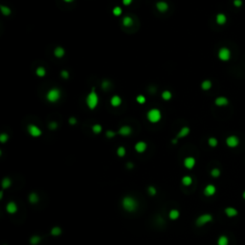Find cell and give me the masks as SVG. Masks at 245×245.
<instances>
[{"label": "cell", "instance_id": "7bdbcfd3", "mask_svg": "<svg viewBox=\"0 0 245 245\" xmlns=\"http://www.w3.org/2000/svg\"><path fill=\"white\" fill-rule=\"evenodd\" d=\"M58 123L57 122H51L50 124H49V128L51 129V130H55V129H57L58 128Z\"/></svg>", "mask_w": 245, "mask_h": 245}, {"label": "cell", "instance_id": "e575fe53", "mask_svg": "<svg viewBox=\"0 0 245 245\" xmlns=\"http://www.w3.org/2000/svg\"><path fill=\"white\" fill-rule=\"evenodd\" d=\"M217 144H218V141H217L216 138L215 137H211L208 139V145L211 147H216L217 146Z\"/></svg>", "mask_w": 245, "mask_h": 245}, {"label": "cell", "instance_id": "f1b7e54d", "mask_svg": "<svg viewBox=\"0 0 245 245\" xmlns=\"http://www.w3.org/2000/svg\"><path fill=\"white\" fill-rule=\"evenodd\" d=\"M0 12L3 15H6L8 16L12 13V10L9 8L8 6H4V5H1L0 6Z\"/></svg>", "mask_w": 245, "mask_h": 245}, {"label": "cell", "instance_id": "8d00e7d4", "mask_svg": "<svg viewBox=\"0 0 245 245\" xmlns=\"http://www.w3.org/2000/svg\"><path fill=\"white\" fill-rule=\"evenodd\" d=\"M122 13H123L122 8H121V7H119V6L114 7V8H113V10H112V13H113V15H114L115 16H120L121 15H122Z\"/></svg>", "mask_w": 245, "mask_h": 245}, {"label": "cell", "instance_id": "f35d334b", "mask_svg": "<svg viewBox=\"0 0 245 245\" xmlns=\"http://www.w3.org/2000/svg\"><path fill=\"white\" fill-rule=\"evenodd\" d=\"M136 102L139 103V105H144V103L147 102V98L145 97L144 95H138L136 97Z\"/></svg>", "mask_w": 245, "mask_h": 245}, {"label": "cell", "instance_id": "d6a6232c", "mask_svg": "<svg viewBox=\"0 0 245 245\" xmlns=\"http://www.w3.org/2000/svg\"><path fill=\"white\" fill-rule=\"evenodd\" d=\"M162 99L164 100V101H170V100L172 98V94L171 91L168 90H165L162 92V95H161Z\"/></svg>", "mask_w": 245, "mask_h": 245}, {"label": "cell", "instance_id": "30bf717a", "mask_svg": "<svg viewBox=\"0 0 245 245\" xmlns=\"http://www.w3.org/2000/svg\"><path fill=\"white\" fill-rule=\"evenodd\" d=\"M147 145L144 141H139L134 146V150H135L137 153H144L147 150Z\"/></svg>", "mask_w": 245, "mask_h": 245}, {"label": "cell", "instance_id": "ac0fdd59", "mask_svg": "<svg viewBox=\"0 0 245 245\" xmlns=\"http://www.w3.org/2000/svg\"><path fill=\"white\" fill-rule=\"evenodd\" d=\"M121 103H122V98L118 95L113 96V97L110 99V105H111V106H113V107H118V106L121 105Z\"/></svg>", "mask_w": 245, "mask_h": 245}, {"label": "cell", "instance_id": "4316f807", "mask_svg": "<svg viewBox=\"0 0 245 245\" xmlns=\"http://www.w3.org/2000/svg\"><path fill=\"white\" fill-rule=\"evenodd\" d=\"M212 81H210V80H205V81H202V84H201V88H202V90H204V91H208L210 90V89L212 88Z\"/></svg>", "mask_w": 245, "mask_h": 245}, {"label": "cell", "instance_id": "b9f144b4", "mask_svg": "<svg viewBox=\"0 0 245 245\" xmlns=\"http://www.w3.org/2000/svg\"><path fill=\"white\" fill-rule=\"evenodd\" d=\"M60 77L64 79V80H67V79H69V72L66 71V70H61L60 71Z\"/></svg>", "mask_w": 245, "mask_h": 245}, {"label": "cell", "instance_id": "603a6c76", "mask_svg": "<svg viewBox=\"0 0 245 245\" xmlns=\"http://www.w3.org/2000/svg\"><path fill=\"white\" fill-rule=\"evenodd\" d=\"M122 23H123V25L125 26V27H131L133 25V19H132V17L129 16V15H126L125 17L123 18L122 20Z\"/></svg>", "mask_w": 245, "mask_h": 245}, {"label": "cell", "instance_id": "277c9868", "mask_svg": "<svg viewBox=\"0 0 245 245\" xmlns=\"http://www.w3.org/2000/svg\"><path fill=\"white\" fill-rule=\"evenodd\" d=\"M46 99L49 102L55 103L60 99V91L58 88H52L46 94Z\"/></svg>", "mask_w": 245, "mask_h": 245}, {"label": "cell", "instance_id": "7a4b0ae2", "mask_svg": "<svg viewBox=\"0 0 245 245\" xmlns=\"http://www.w3.org/2000/svg\"><path fill=\"white\" fill-rule=\"evenodd\" d=\"M85 102H86V105H87V107L90 110H94L98 106L99 96L97 94V92H96V88L95 87H93L91 89V91L88 93V95L86 96Z\"/></svg>", "mask_w": 245, "mask_h": 245}, {"label": "cell", "instance_id": "9c48e42d", "mask_svg": "<svg viewBox=\"0 0 245 245\" xmlns=\"http://www.w3.org/2000/svg\"><path fill=\"white\" fill-rule=\"evenodd\" d=\"M195 163H196L195 159L192 156L186 157L184 159V161H183V165H184V167L186 168H188V170H192V168H194Z\"/></svg>", "mask_w": 245, "mask_h": 245}, {"label": "cell", "instance_id": "5bb4252c", "mask_svg": "<svg viewBox=\"0 0 245 245\" xmlns=\"http://www.w3.org/2000/svg\"><path fill=\"white\" fill-rule=\"evenodd\" d=\"M190 132H191V129H190L189 126H183L182 128L179 130V132L177 133L176 138L177 139H182V138H185L187 137Z\"/></svg>", "mask_w": 245, "mask_h": 245}, {"label": "cell", "instance_id": "9a60e30c", "mask_svg": "<svg viewBox=\"0 0 245 245\" xmlns=\"http://www.w3.org/2000/svg\"><path fill=\"white\" fill-rule=\"evenodd\" d=\"M224 213H225V215L228 217H230V218H232V217H234L239 215L237 210L236 208H233V207H227V208L224 210Z\"/></svg>", "mask_w": 245, "mask_h": 245}, {"label": "cell", "instance_id": "44dd1931", "mask_svg": "<svg viewBox=\"0 0 245 245\" xmlns=\"http://www.w3.org/2000/svg\"><path fill=\"white\" fill-rule=\"evenodd\" d=\"M179 216H180V212L176 209H172L168 212V217L171 220H176L179 218Z\"/></svg>", "mask_w": 245, "mask_h": 245}, {"label": "cell", "instance_id": "d590c367", "mask_svg": "<svg viewBox=\"0 0 245 245\" xmlns=\"http://www.w3.org/2000/svg\"><path fill=\"white\" fill-rule=\"evenodd\" d=\"M220 170L219 168H213V170L211 171V176L213 177V178H218L220 176Z\"/></svg>", "mask_w": 245, "mask_h": 245}, {"label": "cell", "instance_id": "e0dca14e", "mask_svg": "<svg viewBox=\"0 0 245 245\" xmlns=\"http://www.w3.org/2000/svg\"><path fill=\"white\" fill-rule=\"evenodd\" d=\"M228 103H229L228 99L225 97H217L215 100V105L216 106H226L228 105Z\"/></svg>", "mask_w": 245, "mask_h": 245}, {"label": "cell", "instance_id": "2e32d148", "mask_svg": "<svg viewBox=\"0 0 245 245\" xmlns=\"http://www.w3.org/2000/svg\"><path fill=\"white\" fill-rule=\"evenodd\" d=\"M156 9L160 13H166L168 10V4L165 1H158L156 3Z\"/></svg>", "mask_w": 245, "mask_h": 245}, {"label": "cell", "instance_id": "ba28073f", "mask_svg": "<svg viewBox=\"0 0 245 245\" xmlns=\"http://www.w3.org/2000/svg\"><path fill=\"white\" fill-rule=\"evenodd\" d=\"M239 144V140L236 135H231L229 137H227L226 139V145L229 147H237Z\"/></svg>", "mask_w": 245, "mask_h": 245}, {"label": "cell", "instance_id": "d6986e66", "mask_svg": "<svg viewBox=\"0 0 245 245\" xmlns=\"http://www.w3.org/2000/svg\"><path fill=\"white\" fill-rule=\"evenodd\" d=\"M64 55H65V50H64L63 47L58 46V47L55 48V50H54V56L56 57V58H61L64 57Z\"/></svg>", "mask_w": 245, "mask_h": 245}, {"label": "cell", "instance_id": "7402d4cb", "mask_svg": "<svg viewBox=\"0 0 245 245\" xmlns=\"http://www.w3.org/2000/svg\"><path fill=\"white\" fill-rule=\"evenodd\" d=\"M28 200L31 204H37L39 201V196L37 195V192H31L28 196Z\"/></svg>", "mask_w": 245, "mask_h": 245}, {"label": "cell", "instance_id": "7c38bea8", "mask_svg": "<svg viewBox=\"0 0 245 245\" xmlns=\"http://www.w3.org/2000/svg\"><path fill=\"white\" fill-rule=\"evenodd\" d=\"M118 133L120 134L121 136H124V137H127L131 135V133H132V128L129 126H121L119 130H118Z\"/></svg>", "mask_w": 245, "mask_h": 245}, {"label": "cell", "instance_id": "52a82bcc", "mask_svg": "<svg viewBox=\"0 0 245 245\" xmlns=\"http://www.w3.org/2000/svg\"><path fill=\"white\" fill-rule=\"evenodd\" d=\"M217 56H218V58H219L220 60L227 61V60H229L230 58H231V51L228 49V48L222 47V48H220V49H219Z\"/></svg>", "mask_w": 245, "mask_h": 245}, {"label": "cell", "instance_id": "3957f363", "mask_svg": "<svg viewBox=\"0 0 245 245\" xmlns=\"http://www.w3.org/2000/svg\"><path fill=\"white\" fill-rule=\"evenodd\" d=\"M147 119L151 124H157L162 119V113L158 108H151L147 113Z\"/></svg>", "mask_w": 245, "mask_h": 245}, {"label": "cell", "instance_id": "f546056e", "mask_svg": "<svg viewBox=\"0 0 245 245\" xmlns=\"http://www.w3.org/2000/svg\"><path fill=\"white\" fill-rule=\"evenodd\" d=\"M229 239L226 236H220L217 239V245H228Z\"/></svg>", "mask_w": 245, "mask_h": 245}, {"label": "cell", "instance_id": "cb8c5ba5", "mask_svg": "<svg viewBox=\"0 0 245 245\" xmlns=\"http://www.w3.org/2000/svg\"><path fill=\"white\" fill-rule=\"evenodd\" d=\"M181 183L183 186H185V187H190V186L192 184V178L190 176V175H185V176L182 177Z\"/></svg>", "mask_w": 245, "mask_h": 245}, {"label": "cell", "instance_id": "ee69618b", "mask_svg": "<svg viewBox=\"0 0 245 245\" xmlns=\"http://www.w3.org/2000/svg\"><path fill=\"white\" fill-rule=\"evenodd\" d=\"M109 86H110V82L108 81H103L102 82V89H105H105H108Z\"/></svg>", "mask_w": 245, "mask_h": 245}, {"label": "cell", "instance_id": "4dcf8cb0", "mask_svg": "<svg viewBox=\"0 0 245 245\" xmlns=\"http://www.w3.org/2000/svg\"><path fill=\"white\" fill-rule=\"evenodd\" d=\"M36 75L39 78H43L46 76V70L44 67H37L36 69Z\"/></svg>", "mask_w": 245, "mask_h": 245}, {"label": "cell", "instance_id": "484cf974", "mask_svg": "<svg viewBox=\"0 0 245 245\" xmlns=\"http://www.w3.org/2000/svg\"><path fill=\"white\" fill-rule=\"evenodd\" d=\"M12 180L10 177H4L2 179V182H1V186L3 189H9L10 187L12 186Z\"/></svg>", "mask_w": 245, "mask_h": 245}, {"label": "cell", "instance_id": "8fae6325", "mask_svg": "<svg viewBox=\"0 0 245 245\" xmlns=\"http://www.w3.org/2000/svg\"><path fill=\"white\" fill-rule=\"evenodd\" d=\"M216 186L212 185V184L207 185L204 188V191H203V194H204V195H206V196H213L216 194Z\"/></svg>", "mask_w": 245, "mask_h": 245}, {"label": "cell", "instance_id": "60d3db41", "mask_svg": "<svg viewBox=\"0 0 245 245\" xmlns=\"http://www.w3.org/2000/svg\"><path fill=\"white\" fill-rule=\"evenodd\" d=\"M116 135V133H115V131H113V130H107L106 131V133H105V136L106 138H108V139H112V138H114Z\"/></svg>", "mask_w": 245, "mask_h": 245}, {"label": "cell", "instance_id": "7dc6e473", "mask_svg": "<svg viewBox=\"0 0 245 245\" xmlns=\"http://www.w3.org/2000/svg\"><path fill=\"white\" fill-rule=\"evenodd\" d=\"M123 1V4L125 6H129L131 3H132L133 0H122Z\"/></svg>", "mask_w": 245, "mask_h": 245}, {"label": "cell", "instance_id": "816d5d0a", "mask_svg": "<svg viewBox=\"0 0 245 245\" xmlns=\"http://www.w3.org/2000/svg\"><path fill=\"white\" fill-rule=\"evenodd\" d=\"M3 192H4L3 191L0 192V199H2V198H3Z\"/></svg>", "mask_w": 245, "mask_h": 245}, {"label": "cell", "instance_id": "681fc988", "mask_svg": "<svg viewBox=\"0 0 245 245\" xmlns=\"http://www.w3.org/2000/svg\"><path fill=\"white\" fill-rule=\"evenodd\" d=\"M177 138H175V139H173L172 140V144H177Z\"/></svg>", "mask_w": 245, "mask_h": 245}, {"label": "cell", "instance_id": "f5cc1de1", "mask_svg": "<svg viewBox=\"0 0 245 245\" xmlns=\"http://www.w3.org/2000/svg\"><path fill=\"white\" fill-rule=\"evenodd\" d=\"M242 197H243V198L245 199V191L243 192V194H242Z\"/></svg>", "mask_w": 245, "mask_h": 245}, {"label": "cell", "instance_id": "c3c4849f", "mask_svg": "<svg viewBox=\"0 0 245 245\" xmlns=\"http://www.w3.org/2000/svg\"><path fill=\"white\" fill-rule=\"evenodd\" d=\"M126 168H128V170H132V168H134L133 163H131V162H128V163L126 164Z\"/></svg>", "mask_w": 245, "mask_h": 245}, {"label": "cell", "instance_id": "bcb514c9", "mask_svg": "<svg viewBox=\"0 0 245 245\" xmlns=\"http://www.w3.org/2000/svg\"><path fill=\"white\" fill-rule=\"evenodd\" d=\"M234 6L239 8V7L242 6V0H234Z\"/></svg>", "mask_w": 245, "mask_h": 245}, {"label": "cell", "instance_id": "f907efd6", "mask_svg": "<svg viewBox=\"0 0 245 245\" xmlns=\"http://www.w3.org/2000/svg\"><path fill=\"white\" fill-rule=\"evenodd\" d=\"M64 2H66V3H71V2H73L74 0H63Z\"/></svg>", "mask_w": 245, "mask_h": 245}, {"label": "cell", "instance_id": "5b68a950", "mask_svg": "<svg viewBox=\"0 0 245 245\" xmlns=\"http://www.w3.org/2000/svg\"><path fill=\"white\" fill-rule=\"evenodd\" d=\"M213 221V216L211 213H203L199 216L195 220V225L197 227H202Z\"/></svg>", "mask_w": 245, "mask_h": 245}, {"label": "cell", "instance_id": "ab89813d", "mask_svg": "<svg viewBox=\"0 0 245 245\" xmlns=\"http://www.w3.org/2000/svg\"><path fill=\"white\" fill-rule=\"evenodd\" d=\"M8 140H9V135L7 133L0 134V142L2 144H5L6 142H8Z\"/></svg>", "mask_w": 245, "mask_h": 245}, {"label": "cell", "instance_id": "f6af8a7d", "mask_svg": "<svg viewBox=\"0 0 245 245\" xmlns=\"http://www.w3.org/2000/svg\"><path fill=\"white\" fill-rule=\"evenodd\" d=\"M68 123L70 124L71 126H74V125H76V124L78 123V121H77V119H76V118H74V117H71V118H69Z\"/></svg>", "mask_w": 245, "mask_h": 245}, {"label": "cell", "instance_id": "836d02e7", "mask_svg": "<svg viewBox=\"0 0 245 245\" xmlns=\"http://www.w3.org/2000/svg\"><path fill=\"white\" fill-rule=\"evenodd\" d=\"M116 153H117V155H118L119 157H125L126 154V147H122V146L119 147L118 148H117Z\"/></svg>", "mask_w": 245, "mask_h": 245}, {"label": "cell", "instance_id": "74e56055", "mask_svg": "<svg viewBox=\"0 0 245 245\" xmlns=\"http://www.w3.org/2000/svg\"><path fill=\"white\" fill-rule=\"evenodd\" d=\"M147 192H148V194H150V195L154 196V195H156V194H157V190H156V188L154 187V186H148V187H147Z\"/></svg>", "mask_w": 245, "mask_h": 245}, {"label": "cell", "instance_id": "4fadbf2b", "mask_svg": "<svg viewBox=\"0 0 245 245\" xmlns=\"http://www.w3.org/2000/svg\"><path fill=\"white\" fill-rule=\"evenodd\" d=\"M17 210H18L17 204L13 201H10L8 204L6 205V211L8 213H10V215H13V213H15L17 212Z\"/></svg>", "mask_w": 245, "mask_h": 245}, {"label": "cell", "instance_id": "83f0119b", "mask_svg": "<svg viewBox=\"0 0 245 245\" xmlns=\"http://www.w3.org/2000/svg\"><path fill=\"white\" fill-rule=\"evenodd\" d=\"M51 236H53V237H58V236H60L61 233H62V230H61L60 227H58V226H55L53 227V228L51 229Z\"/></svg>", "mask_w": 245, "mask_h": 245}, {"label": "cell", "instance_id": "d4e9b609", "mask_svg": "<svg viewBox=\"0 0 245 245\" xmlns=\"http://www.w3.org/2000/svg\"><path fill=\"white\" fill-rule=\"evenodd\" d=\"M29 242L31 245H39L41 242V237L39 234H34L30 237Z\"/></svg>", "mask_w": 245, "mask_h": 245}, {"label": "cell", "instance_id": "ffe728a7", "mask_svg": "<svg viewBox=\"0 0 245 245\" xmlns=\"http://www.w3.org/2000/svg\"><path fill=\"white\" fill-rule=\"evenodd\" d=\"M216 21L218 25H224L227 22V17L224 13H218V15H216Z\"/></svg>", "mask_w": 245, "mask_h": 245}, {"label": "cell", "instance_id": "db71d44e", "mask_svg": "<svg viewBox=\"0 0 245 245\" xmlns=\"http://www.w3.org/2000/svg\"><path fill=\"white\" fill-rule=\"evenodd\" d=\"M3 245H7V244H3Z\"/></svg>", "mask_w": 245, "mask_h": 245}, {"label": "cell", "instance_id": "1f68e13d", "mask_svg": "<svg viewBox=\"0 0 245 245\" xmlns=\"http://www.w3.org/2000/svg\"><path fill=\"white\" fill-rule=\"evenodd\" d=\"M91 129L93 131V133L95 134H100L102 131V126L100 124H95L91 126Z\"/></svg>", "mask_w": 245, "mask_h": 245}, {"label": "cell", "instance_id": "6da1fadb", "mask_svg": "<svg viewBox=\"0 0 245 245\" xmlns=\"http://www.w3.org/2000/svg\"><path fill=\"white\" fill-rule=\"evenodd\" d=\"M122 207L125 211L128 213H133L138 208V202L133 196L126 195L122 199Z\"/></svg>", "mask_w": 245, "mask_h": 245}, {"label": "cell", "instance_id": "8992f818", "mask_svg": "<svg viewBox=\"0 0 245 245\" xmlns=\"http://www.w3.org/2000/svg\"><path fill=\"white\" fill-rule=\"evenodd\" d=\"M27 130H28V133L30 135L34 138L39 137V136H41V134H42V130H41L37 126L33 125V124H31V125L27 126Z\"/></svg>", "mask_w": 245, "mask_h": 245}]
</instances>
